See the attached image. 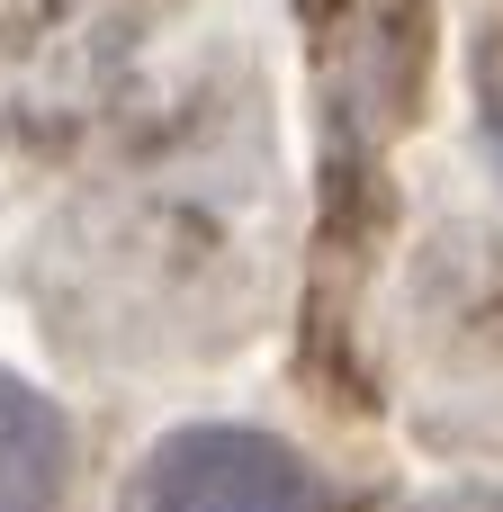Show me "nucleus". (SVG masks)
Returning a JSON list of instances; mask_svg holds the SVG:
<instances>
[{
    "mask_svg": "<svg viewBox=\"0 0 503 512\" xmlns=\"http://www.w3.org/2000/svg\"><path fill=\"white\" fill-rule=\"evenodd\" d=\"M162 0H0V135L90 126L153 45Z\"/></svg>",
    "mask_w": 503,
    "mask_h": 512,
    "instance_id": "f257e3e1",
    "label": "nucleus"
},
{
    "mask_svg": "<svg viewBox=\"0 0 503 512\" xmlns=\"http://www.w3.org/2000/svg\"><path fill=\"white\" fill-rule=\"evenodd\" d=\"M126 512H324V486L288 441L243 423H198L135 468Z\"/></svg>",
    "mask_w": 503,
    "mask_h": 512,
    "instance_id": "f03ea898",
    "label": "nucleus"
},
{
    "mask_svg": "<svg viewBox=\"0 0 503 512\" xmlns=\"http://www.w3.org/2000/svg\"><path fill=\"white\" fill-rule=\"evenodd\" d=\"M72 495V432L63 414L0 369V512H63Z\"/></svg>",
    "mask_w": 503,
    "mask_h": 512,
    "instance_id": "7ed1b4c3",
    "label": "nucleus"
},
{
    "mask_svg": "<svg viewBox=\"0 0 503 512\" xmlns=\"http://www.w3.org/2000/svg\"><path fill=\"white\" fill-rule=\"evenodd\" d=\"M414 512H503L495 495H441V504H414Z\"/></svg>",
    "mask_w": 503,
    "mask_h": 512,
    "instance_id": "20e7f679",
    "label": "nucleus"
}]
</instances>
